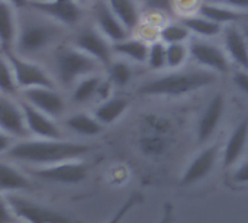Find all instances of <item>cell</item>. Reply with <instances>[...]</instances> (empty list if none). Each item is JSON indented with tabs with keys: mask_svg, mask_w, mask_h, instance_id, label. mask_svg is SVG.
<instances>
[{
	"mask_svg": "<svg viewBox=\"0 0 248 223\" xmlns=\"http://www.w3.org/2000/svg\"><path fill=\"white\" fill-rule=\"evenodd\" d=\"M198 13L206 16L208 19L222 25V26H230V25H246L248 23V12L235 9L227 4H219V3H212V1H202Z\"/></svg>",
	"mask_w": 248,
	"mask_h": 223,
	"instance_id": "cell-20",
	"label": "cell"
},
{
	"mask_svg": "<svg viewBox=\"0 0 248 223\" xmlns=\"http://www.w3.org/2000/svg\"><path fill=\"white\" fill-rule=\"evenodd\" d=\"M221 42L234 68L248 71V38L244 25L225 26Z\"/></svg>",
	"mask_w": 248,
	"mask_h": 223,
	"instance_id": "cell-16",
	"label": "cell"
},
{
	"mask_svg": "<svg viewBox=\"0 0 248 223\" xmlns=\"http://www.w3.org/2000/svg\"><path fill=\"white\" fill-rule=\"evenodd\" d=\"M145 15L153 13L158 16H166L167 19L171 17L169 15L174 16V0H141Z\"/></svg>",
	"mask_w": 248,
	"mask_h": 223,
	"instance_id": "cell-34",
	"label": "cell"
},
{
	"mask_svg": "<svg viewBox=\"0 0 248 223\" xmlns=\"http://www.w3.org/2000/svg\"><path fill=\"white\" fill-rule=\"evenodd\" d=\"M19 99L28 102L38 110L46 113L54 119H61L67 116L70 106V99L58 87H33L20 91Z\"/></svg>",
	"mask_w": 248,
	"mask_h": 223,
	"instance_id": "cell-10",
	"label": "cell"
},
{
	"mask_svg": "<svg viewBox=\"0 0 248 223\" xmlns=\"http://www.w3.org/2000/svg\"><path fill=\"white\" fill-rule=\"evenodd\" d=\"M138 67L140 65L115 55L113 59L106 65L105 74L109 78V81L115 86V89H124L134 81Z\"/></svg>",
	"mask_w": 248,
	"mask_h": 223,
	"instance_id": "cell-27",
	"label": "cell"
},
{
	"mask_svg": "<svg viewBox=\"0 0 248 223\" xmlns=\"http://www.w3.org/2000/svg\"><path fill=\"white\" fill-rule=\"evenodd\" d=\"M0 54L6 57V59L12 65L20 91L33 87H58L54 77L41 61L25 58L16 52H0Z\"/></svg>",
	"mask_w": 248,
	"mask_h": 223,
	"instance_id": "cell-7",
	"label": "cell"
},
{
	"mask_svg": "<svg viewBox=\"0 0 248 223\" xmlns=\"http://www.w3.org/2000/svg\"><path fill=\"white\" fill-rule=\"evenodd\" d=\"M17 219L26 223H74L70 216L19 194H3Z\"/></svg>",
	"mask_w": 248,
	"mask_h": 223,
	"instance_id": "cell-8",
	"label": "cell"
},
{
	"mask_svg": "<svg viewBox=\"0 0 248 223\" xmlns=\"http://www.w3.org/2000/svg\"><path fill=\"white\" fill-rule=\"evenodd\" d=\"M140 149L144 155L147 157H160L163 155L167 148H169V139L167 134L161 132H154V131H147L138 141Z\"/></svg>",
	"mask_w": 248,
	"mask_h": 223,
	"instance_id": "cell-30",
	"label": "cell"
},
{
	"mask_svg": "<svg viewBox=\"0 0 248 223\" xmlns=\"http://www.w3.org/2000/svg\"><path fill=\"white\" fill-rule=\"evenodd\" d=\"M4 1H7L9 4L15 6L16 9H23V7H26L29 4L31 0H4Z\"/></svg>",
	"mask_w": 248,
	"mask_h": 223,
	"instance_id": "cell-42",
	"label": "cell"
},
{
	"mask_svg": "<svg viewBox=\"0 0 248 223\" xmlns=\"http://www.w3.org/2000/svg\"><path fill=\"white\" fill-rule=\"evenodd\" d=\"M68 41L84 54L93 57L105 68L113 59V42L105 36L89 19L70 32Z\"/></svg>",
	"mask_w": 248,
	"mask_h": 223,
	"instance_id": "cell-6",
	"label": "cell"
},
{
	"mask_svg": "<svg viewBox=\"0 0 248 223\" xmlns=\"http://www.w3.org/2000/svg\"><path fill=\"white\" fill-rule=\"evenodd\" d=\"M248 145V116L243 118L234 129L230 132L224 149H222V164L225 168L234 167L243 157Z\"/></svg>",
	"mask_w": 248,
	"mask_h": 223,
	"instance_id": "cell-18",
	"label": "cell"
},
{
	"mask_svg": "<svg viewBox=\"0 0 248 223\" xmlns=\"http://www.w3.org/2000/svg\"><path fill=\"white\" fill-rule=\"evenodd\" d=\"M232 178L235 183H248V160H246L244 163H241L237 167Z\"/></svg>",
	"mask_w": 248,
	"mask_h": 223,
	"instance_id": "cell-39",
	"label": "cell"
},
{
	"mask_svg": "<svg viewBox=\"0 0 248 223\" xmlns=\"http://www.w3.org/2000/svg\"><path fill=\"white\" fill-rule=\"evenodd\" d=\"M0 131L12 135L17 141L31 136L20 99L0 96Z\"/></svg>",
	"mask_w": 248,
	"mask_h": 223,
	"instance_id": "cell-13",
	"label": "cell"
},
{
	"mask_svg": "<svg viewBox=\"0 0 248 223\" xmlns=\"http://www.w3.org/2000/svg\"><path fill=\"white\" fill-rule=\"evenodd\" d=\"M190 62L209 70L221 77H230L234 65L221 42V39H203L192 36L189 41Z\"/></svg>",
	"mask_w": 248,
	"mask_h": 223,
	"instance_id": "cell-5",
	"label": "cell"
},
{
	"mask_svg": "<svg viewBox=\"0 0 248 223\" xmlns=\"http://www.w3.org/2000/svg\"><path fill=\"white\" fill-rule=\"evenodd\" d=\"M22 107L26 116V125L29 135L33 138H42V139H61L62 138V129L57 123V119L48 116L46 113L38 110L28 102L22 100Z\"/></svg>",
	"mask_w": 248,
	"mask_h": 223,
	"instance_id": "cell-17",
	"label": "cell"
},
{
	"mask_svg": "<svg viewBox=\"0 0 248 223\" xmlns=\"http://www.w3.org/2000/svg\"><path fill=\"white\" fill-rule=\"evenodd\" d=\"M62 125L73 134L81 136H97L105 129V126L99 122V119L93 115V112H86V110H78L67 115L64 118Z\"/></svg>",
	"mask_w": 248,
	"mask_h": 223,
	"instance_id": "cell-24",
	"label": "cell"
},
{
	"mask_svg": "<svg viewBox=\"0 0 248 223\" xmlns=\"http://www.w3.org/2000/svg\"><path fill=\"white\" fill-rule=\"evenodd\" d=\"M89 165L81 161H67L49 167H36L33 176L57 184H78L86 180Z\"/></svg>",
	"mask_w": 248,
	"mask_h": 223,
	"instance_id": "cell-15",
	"label": "cell"
},
{
	"mask_svg": "<svg viewBox=\"0 0 248 223\" xmlns=\"http://www.w3.org/2000/svg\"><path fill=\"white\" fill-rule=\"evenodd\" d=\"M31 7L42 12L48 17L73 30L87 20V9L78 0H52V1H31Z\"/></svg>",
	"mask_w": 248,
	"mask_h": 223,
	"instance_id": "cell-11",
	"label": "cell"
},
{
	"mask_svg": "<svg viewBox=\"0 0 248 223\" xmlns=\"http://www.w3.org/2000/svg\"><path fill=\"white\" fill-rule=\"evenodd\" d=\"M78 1H81V3H83V4H87V3H89V1H90V0H78Z\"/></svg>",
	"mask_w": 248,
	"mask_h": 223,
	"instance_id": "cell-44",
	"label": "cell"
},
{
	"mask_svg": "<svg viewBox=\"0 0 248 223\" xmlns=\"http://www.w3.org/2000/svg\"><path fill=\"white\" fill-rule=\"evenodd\" d=\"M42 64L62 91H70L84 77L105 71V67L99 61L80 51L68 39L55 46L42 59Z\"/></svg>",
	"mask_w": 248,
	"mask_h": 223,
	"instance_id": "cell-4",
	"label": "cell"
},
{
	"mask_svg": "<svg viewBox=\"0 0 248 223\" xmlns=\"http://www.w3.org/2000/svg\"><path fill=\"white\" fill-rule=\"evenodd\" d=\"M103 78H105V71L81 78L68 91L70 103L76 106H84V104L97 102V93H99V87Z\"/></svg>",
	"mask_w": 248,
	"mask_h": 223,
	"instance_id": "cell-23",
	"label": "cell"
},
{
	"mask_svg": "<svg viewBox=\"0 0 248 223\" xmlns=\"http://www.w3.org/2000/svg\"><path fill=\"white\" fill-rule=\"evenodd\" d=\"M1 193L3 194H9V193H16V192H26L31 190L33 186L31 183V180L23 176L17 168H15L12 164L6 163L3 160L1 163Z\"/></svg>",
	"mask_w": 248,
	"mask_h": 223,
	"instance_id": "cell-29",
	"label": "cell"
},
{
	"mask_svg": "<svg viewBox=\"0 0 248 223\" xmlns=\"http://www.w3.org/2000/svg\"><path fill=\"white\" fill-rule=\"evenodd\" d=\"M93 145L68 139H42L25 138L15 142L10 151L4 155L15 161L49 167L67 161H77L93 151Z\"/></svg>",
	"mask_w": 248,
	"mask_h": 223,
	"instance_id": "cell-3",
	"label": "cell"
},
{
	"mask_svg": "<svg viewBox=\"0 0 248 223\" xmlns=\"http://www.w3.org/2000/svg\"><path fill=\"white\" fill-rule=\"evenodd\" d=\"M158 39L166 45L189 42L192 33L179 17H169L158 25Z\"/></svg>",
	"mask_w": 248,
	"mask_h": 223,
	"instance_id": "cell-28",
	"label": "cell"
},
{
	"mask_svg": "<svg viewBox=\"0 0 248 223\" xmlns=\"http://www.w3.org/2000/svg\"><path fill=\"white\" fill-rule=\"evenodd\" d=\"M145 68L151 74L167 71V45L160 39H155L150 44Z\"/></svg>",
	"mask_w": 248,
	"mask_h": 223,
	"instance_id": "cell-31",
	"label": "cell"
},
{
	"mask_svg": "<svg viewBox=\"0 0 248 223\" xmlns=\"http://www.w3.org/2000/svg\"><path fill=\"white\" fill-rule=\"evenodd\" d=\"M87 19L113 44L121 42L134 35L116 16L106 0H90L86 4Z\"/></svg>",
	"mask_w": 248,
	"mask_h": 223,
	"instance_id": "cell-9",
	"label": "cell"
},
{
	"mask_svg": "<svg viewBox=\"0 0 248 223\" xmlns=\"http://www.w3.org/2000/svg\"><path fill=\"white\" fill-rule=\"evenodd\" d=\"M190 64L189 42L167 45V70H180Z\"/></svg>",
	"mask_w": 248,
	"mask_h": 223,
	"instance_id": "cell-32",
	"label": "cell"
},
{
	"mask_svg": "<svg viewBox=\"0 0 248 223\" xmlns=\"http://www.w3.org/2000/svg\"><path fill=\"white\" fill-rule=\"evenodd\" d=\"M227 112V97L222 91L215 93L203 107L196 123V142L206 145L221 126Z\"/></svg>",
	"mask_w": 248,
	"mask_h": 223,
	"instance_id": "cell-12",
	"label": "cell"
},
{
	"mask_svg": "<svg viewBox=\"0 0 248 223\" xmlns=\"http://www.w3.org/2000/svg\"><path fill=\"white\" fill-rule=\"evenodd\" d=\"M129 106H131V102L126 97L115 94L110 99L96 104L92 112L103 126H109L118 122L128 112Z\"/></svg>",
	"mask_w": 248,
	"mask_h": 223,
	"instance_id": "cell-26",
	"label": "cell"
},
{
	"mask_svg": "<svg viewBox=\"0 0 248 223\" xmlns=\"http://www.w3.org/2000/svg\"><path fill=\"white\" fill-rule=\"evenodd\" d=\"M174 222V208L171 203H166L163 208V215L158 223H173Z\"/></svg>",
	"mask_w": 248,
	"mask_h": 223,
	"instance_id": "cell-41",
	"label": "cell"
},
{
	"mask_svg": "<svg viewBox=\"0 0 248 223\" xmlns=\"http://www.w3.org/2000/svg\"><path fill=\"white\" fill-rule=\"evenodd\" d=\"M31 1H52V0H31ZM29 1V3H31Z\"/></svg>",
	"mask_w": 248,
	"mask_h": 223,
	"instance_id": "cell-43",
	"label": "cell"
},
{
	"mask_svg": "<svg viewBox=\"0 0 248 223\" xmlns=\"http://www.w3.org/2000/svg\"><path fill=\"white\" fill-rule=\"evenodd\" d=\"M150 44L151 42H148L142 36L134 33L129 38L113 44V49H115L116 57H122V58L145 68V62H147V57H148V51H150Z\"/></svg>",
	"mask_w": 248,
	"mask_h": 223,
	"instance_id": "cell-21",
	"label": "cell"
},
{
	"mask_svg": "<svg viewBox=\"0 0 248 223\" xmlns=\"http://www.w3.org/2000/svg\"><path fill=\"white\" fill-rule=\"evenodd\" d=\"M202 1H212V3H219V4H227L235 9H241L248 12V0H202Z\"/></svg>",
	"mask_w": 248,
	"mask_h": 223,
	"instance_id": "cell-40",
	"label": "cell"
},
{
	"mask_svg": "<svg viewBox=\"0 0 248 223\" xmlns=\"http://www.w3.org/2000/svg\"><path fill=\"white\" fill-rule=\"evenodd\" d=\"M15 219H17L16 215L13 213L7 200L1 196V223H13Z\"/></svg>",
	"mask_w": 248,
	"mask_h": 223,
	"instance_id": "cell-38",
	"label": "cell"
},
{
	"mask_svg": "<svg viewBox=\"0 0 248 223\" xmlns=\"http://www.w3.org/2000/svg\"><path fill=\"white\" fill-rule=\"evenodd\" d=\"M16 141H17V139L13 138L12 135H9V134L0 131V154L4 157V155L10 151V148L15 145Z\"/></svg>",
	"mask_w": 248,
	"mask_h": 223,
	"instance_id": "cell-37",
	"label": "cell"
},
{
	"mask_svg": "<svg viewBox=\"0 0 248 223\" xmlns=\"http://www.w3.org/2000/svg\"><path fill=\"white\" fill-rule=\"evenodd\" d=\"M0 64H1V71H0V91H1V94L19 99L20 89L17 86L15 73H13L9 61L6 59V57H3L1 54H0Z\"/></svg>",
	"mask_w": 248,
	"mask_h": 223,
	"instance_id": "cell-33",
	"label": "cell"
},
{
	"mask_svg": "<svg viewBox=\"0 0 248 223\" xmlns=\"http://www.w3.org/2000/svg\"><path fill=\"white\" fill-rule=\"evenodd\" d=\"M70 32L61 23L28 4L19 9V32L13 52L42 62L55 46L68 39Z\"/></svg>",
	"mask_w": 248,
	"mask_h": 223,
	"instance_id": "cell-1",
	"label": "cell"
},
{
	"mask_svg": "<svg viewBox=\"0 0 248 223\" xmlns=\"http://www.w3.org/2000/svg\"><path fill=\"white\" fill-rule=\"evenodd\" d=\"M219 80L221 75L190 62L180 70H167L164 73L151 74L138 84L135 93L141 97H182L214 87Z\"/></svg>",
	"mask_w": 248,
	"mask_h": 223,
	"instance_id": "cell-2",
	"label": "cell"
},
{
	"mask_svg": "<svg viewBox=\"0 0 248 223\" xmlns=\"http://www.w3.org/2000/svg\"><path fill=\"white\" fill-rule=\"evenodd\" d=\"M230 78L235 86V89H238L244 96L248 97V71L234 68V71L230 74Z\"/></svg>",
	"mask_w": 248,
	"mask_h": 223,
	"instance_id": "cell-36",
	"label": "cell"
},
{
	"mask_svg": "<svg viewBox=\"0 0 248 223\" xmlns=\"http://www.w3.org/2000/svg\"><path fill=\"white\" fill-rule=\"evenodd\" d=\"M219 154H221L219 144L215 142V144L205 145L201 149V152L198 155H195L193 160L186 167L185 173L180 177V186L182 187L193 186V184L202 181L203 178H206L215 168Z\"/></svg>",
	"mask_w": 248,
	"mask_h": 223,
	"instance_id": "cell-14",
	"label": "cell"
},
{
	"mask_svg": "<svg viewBox=\"0 0 248 223\" xmlns=\"http://www.w3.org/2000/svg\"><path fill=\"white\" fill-rule=\"evenodd\" d=\"M190 30L192 36L203 38V39H221L225 26L208 19L201 13H192L179 17Z\"/></svg>",
	"mask_w": 248,
	"mask_h": 223,
	"instance_id": "cell-25",
	"label": "cell"
},
{
	"mask_svg": "<svg viewBox=\"0 0 248 223\" xmlns=\"http://www.w3.org/2000/svg\"><path fill=\"white\" fill-rule=\"evenodd\" d=\"M244 28H246V32H247V38H248V23H246V25H244Z\"/></svg>",
	"mask_w": 248,
	"mask_h": 223,
	"instance_id": "cell-45",
	"label": "cell"
},
{
	"mask_svg": "<svg viewBox=\"0 0 248 223\" xmlns=\"http://www.w3.org/2000/svg\"><path fill=\"white\" fill-rule=\"evenodd\" d=\"M122 23L135 33L144 22V7L141 0H106Z\"/></svg>",
	"mask_w": 248,
	"mask_h": 223,
	"instance_id": "cell-22",
	"label": "cell"
},
{
	"mask_svg": "<svg viewBox=\"0 0 248 223\" xmlns=\"http://www.w3.org/2000/svg\"><path fill=\"white\" fill-rule=\"evenodd\" d=\"M19 32V9L0 0V52H13Z\"/></svg>",
	"mask_w": 248,
	"mask_h": 223,
	"instance_id": "cell-19",
	"label": "cell"
},
{
	"mask_svg": "<svg viewBox=\"0 0 248 223\" xmlns=\"http://www.w3.org/2000/svg\"><path fill=\"white\" fill-rule=\"evenodd\" d=\"M142 200H144L142 194H140V193L131 194V196L121 205V208L116 210V213L109 219V222L108 223H121L122 222V219H124V218H125L137 205H141V203H142Z\"/></svg>",
	"mask_w": 248,
	"mask_h": 223,
	"instance_id": "cell-35",
	"label": "cell"
}]
</instances>
